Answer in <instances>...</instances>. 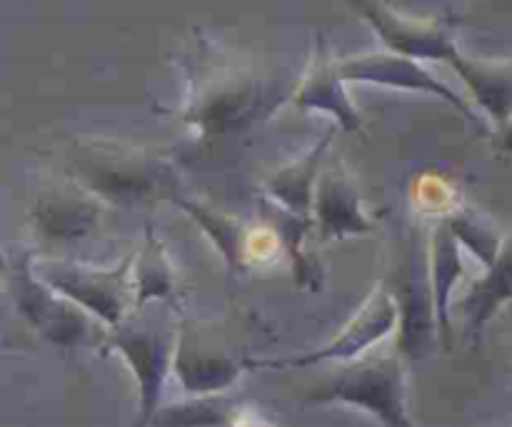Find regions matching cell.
I'll return each mask as SVG.
<instances>
[{
    "label": "cell",
    "mask_w": 512,
    "mask_h": 427,
    "mask_svg": "<svg viewBox=\"0 0 512 427\" xmlns=\"http://www.w3.org/2000/svg\"><path fill=\"white\" fill-rule=\"evenodd\" d=\"M310 210L323 240H345L353 235L373 233V223L365 215L353 178L343 163L320 170Z\"/></svg>",
    "instance_id": "8fae6325"
},
{
    "label": "cell",
    "mask_w": 512,
    "mask_h": 427,
    "mask_svg": "<svg viewBox=\"0 0 512 427\" xmlns=\"http://www.w3.org/2000/svg\"><path fill=\"white\" fill-rule=\"evenodd\" d=\"M353 8L373 25L390 53L413 60H445L458 50L448 25L438 20H415L395 13L383 0H350Z\"/></svg>",
    "instance_id": "9c48e42d"
},
{
    "label": "cell",
    "mask_w": 512,
    "mask_h": 427,
    "mask_svg": "<svg viewBox=\"0 0 512 427\" xmlns=\"http://www.w3.org/2000/svg\"><path fill=\"white\" fill-rule=\"evenodd\" d=\"M443 220L450 228V233L458 238V243L465 245L483 263V268H488L498 258L500 248H503V238H500L498 228L483 213L473 208H455Z\"/></svg>",
    "instance_id": "ffe728a7"
},
{
    "label": "cell",
    "mask_w": 512,
    "mask_h": 427,
    "mask_svg": "<svg viewBox=\"0 0 512 427\" xmlns=\"http://www.w3.org/2000/svg\"><path fill=\"white\" fill-rule=\"evenodd\" d=\"M495 150L503 158H512V113L500 128H495Z\"/></svg>",
    "instance_id": "44dd1931"
},
{
    "label": "cell",
    "mask_w": 512,
    "mask_h": 427,
    "mask_svg": "<svg viewBox=\"0 0 512 427\" xmlns=\"http://www.w3.org/2000/svg\"><path fill=\"white\" fill-rule=\"evenodd\" d=\"M330 140H333V133H328L320 143H315V148H310L303 158H298L290 165H283V168L275 170L265 180V193L285 213L298 215V218H308L310 215L315 180H318L320 170H323V160L328 155Z\"/></svg>",
    "instance_id": "2e32d148"
},
{
    "label": "cell",
    "mask_w": 512,
    "mask_h": 427,
    "mask_svg": "<svg viewBox=\"0 0 512 427\" xmlns=\"http://www.w3.org/2000/svg\"><path fill=\"white\" fill-rule=\"evenodd\" d=\"M130 263L133 258H125L115 268L100 270L80 263L48 260V263L33 265V270L55 293L98 318L105 328H115L133 310L135 288Z\"/></svg>",
    "instance_id": "8992f818"
},
{
    "label": "cell",
    "mask_w": 512,
    "mask_h": 427,
    "mask_svg": "<svg viewBox=\"0 0 512 427\" xmlns=\"http://www.w3.org/2000/svg\"><path fill=\"white\" fill-rule=\"evenodd\" d=\"M338 73L343 80H355V83H375L388 85V88L413 90V93L438 95L445 103L453 105L458 113H463L470 123H480L478 115L468 108V103L453 88H448L443 80L435 78L430 70H425L420 60L405 58L398 53H365L338 60Z\"/></svg>",
    "instance_id": "30bf717a"
},
{
    "label": "cell",
    "mask_w": 512,
    "mask_h": 427,
    "mask_svg": "<svg viewBox=\"0 0 512 427\" xmlns=\"http://www.w3.org/2000/svg\"><path fill=\"white\" fill-rule=\"evenodd\" d=\"M395 325H398V305H395L388 285L378 283L363 303V308L358 310V315L328 345L313 350V353L293 355V358L250 360V368H308V365L328 363V360L330 363H350V360H358L365 350L378 345L383 338H388Z\"/></svg>",
    "instance_id": "ba28073f"
},
{
    "label": "cell",
    "mask_w": 512,
    "mask_h": 427,
    "mask_svg": "<svg viewBox=\"0 0 512 427\" xmlns=\"http://www.w3.org/2000/svg\"><path fill=\"white\" fill-rule=\"evenodd\" d=\"M0 273L20 315L50 343L80 345L90 338L105 340V333L95 328L93 320L78 305L65 300L35 275L28 253H0Z\"/></svg>",
    "instance_id": "277c9868"
},
{
    "label": "cell",
    "mask_w": 512,
    "mask_h": 427,
    "mask_svg": "<svg viewBox=\"0 0 512 427\" xmlns=\"http://www.w3.org/2000/svg\"><path fill=\"white\" fill-rule=\"evenodd\" d=\"M343 83L345 80L340 78L338 63L328 55L323 38H318V50H315L313 63L308 65V73L295 93V105L303 110H320V113L333 115L343 125V130L358 133L363 130V120H360L355 105L350 103Z\"/></svg>",
    "instance_id": "7c38bea8"
},
{
    "label": "cell",
    "mask_w": 512,
    "mask_h": 427,
    "mask_svg": "<svg viewBox=\"0 0 512 427\" xmlns=\"http://www.w3.org/2000/svg\"><path fill=\"white\" fill-rule=\"evenodd\" d=\"M175 205L180 210L190 215L195 223L203 228V233H208V238L218 245V250L223 253L225 263L233 270H240L245 265V233L240 228L238 220H233L230 215L220 213L213 205H205L200 200L183 198V195H170Z\"/></svg>",
    "instance_id": "d6986e66"
},
{
    "label": "cell",
    "mask_w": 512,
    "mask_h": 427,
    "mask_svg": "<svg viewBox=\"0 0 512 427\" xmlns=\"http://www.w3.org/2000/svg\"><path fill=\"white\" fill-rule=\"evenodd\" d=\"M153 427H250L248 410L240 400L223 393L193 395L155 410Z\"/></svg>",
    "instance_id": "e0dca14e"
},
{
    "label": "cell",
    "mask_w": 512,
    "mask_h": 427,
    "mask_svg": "<svg viewBox=\"0 0 512 427\" xmlns=\"http://www.w3.org/2000/svg\"><path fill=\"white\" fill-rule=\"evenodd\" d=\"M175 338V325L163 313H155V308L148 313V305L130 310L123 323L105 335L103 343L108 350H115L138 380L140 410L135 427H150L155 410L160 408L165 380L173 368Z\"/></svg>",
    "instance_id": "7a4b0ae2"
},
{
    "label": "cell",
    "mask_w": 512,
    "mask_h": 427,
    "mask_svg": "<svg viewBox=\"0 0 512 427\" xmlns=\"http://www.w3.org/2000/svg\"><path fill=\"white\" fill-rule=\"evenodd\" d=\"M305 400L313 405L360 408L383 427H415L408 413V380L400 353L343 365L325 375Z\"/></svg>",
    "instance_id": "6da1fadb"
},
{
    "label": "cell",
    "mask_w": 512,
    "mask_h": 427,
    "mask_svg": "<svg viewBox=\"0 0 512 427\" xmlns=\"http://www.w3.org/2000/svg\"><path fill=\"white\" fill-rule=\"evenodd\" d=\"M448 63L465 80L480 110L493 120L495 128H500L512 113V60L473 58L458 48Z\"/></svg>",
    "instance_id": "5bb4252c"
},
{
    "label": "cell",
    "mask_w": 512,
    "mask_h": 427,
    "mask_svg": "<svg viewBox=\"0 0 512 427\" xmlns=\"http://www.w3.org/2000/svg\"><path fill=\"white\" fill-rule=\"evenodd\" d=\"M215 325L183 323L175 338L173 373L190 395L223 393L245 370Z\"/></svg>",
    "instance_id": "52a82bcc"
},
{
    "label": "cell",
    "mask_w": 512,
    "mask_h": 427,
    "mask_svg": "<svg viewBox=\"0 0 512 427\" xmlns=\"http://www.w3.org/2000/svg\"><path fill=\"white\" fill-rule=\"evenodd\" d=\"M390 295L398 305V353L408 360H425L438 345V318L430 283L428 240L420 233H413L400 245Z\"/></svg>",
    "instance_id": "3957f363"
},
{
    "label": "cell",
    "mask_w": 512,
    "mask_h": 427,
    "mask_svg": "<svg viewBox=\"0 0 512 427\" xmlns=\"http://www.w3.org/2000/svg\"><path fill=\"white\" fill-rule=\"evenodd\" d=\"M70 170L75 178L113 203L140 200L160 188L163 165L145 150L128 148L108 140H90L70 148Z\"/></svg>",
    "instance_id": "5b68a950"
},
{
    "label": "cell",
    "mask_w": 512,
    "mask_h": 427,
    "mask_svg": "<svg viewBox=\"0 0 512 427\" xmlns=\"http://www.w3.org/2000/svg\"><path fill=\"white\" fill-rule=\"evenodd\" d=\"M505 303H512V235L503 243L498 258L485 268L483 278L475 280L465 298L460 300L465 335L470 343L480 345L485 328Z\"/></svg>",
    "instance_id": "4fadbf2b"
},
{
    "label": "cell",
    "mask_w": 512,
    "mask_h": 427,
    "mask_svg": "<svg viewBox=\"0 0 512 427\" xmlns=\"http://www.w3.org/2000/svg\"><path fill=\"white\" fill-rule=\"evenodd\" d=\"M428 265H430V283H433L435 298V318H438V338L450 348L453 340V325H450V303H453V290L465 275L463 253L460 243L445 220H440L433 228L428 240Z\"/></svg>",
    "instance_id": "9a60e30c"
},
{
    "label": "cell",
    "mask_w": 512,
    "mask_h": 427,
    "mask_svg": "<svg viewBox=\"0 0 512 427\" xmlns=\"http://www.w3.org/2000/svg\"><path fill=\"white\" fill-rule=\"evenodd\" d=\"M133 288V310L143 308L148 303H165L175 293V270L170 265L163 243L155 238L153 230L145 233V248L135 260Z\"/></svg>",
    "instance_id": "ac0fdd59"
}]
</instances>
